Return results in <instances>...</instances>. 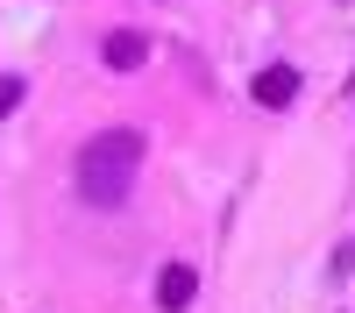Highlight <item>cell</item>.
Masks as SVG:
<instances>
[{"label":"cell","instance_id":"obj_5","mask_svg":"<svg viewBox=\"0 0 355 313\" xmlns=\"http://www.w3.org/2000/svg\"><path fill=\"white\" fill-rule=\"evenodd\" d=\"M21 93H28V85H21V78H15V71H0V121H8V114H15V107H21Z\"/></svg>","mask_w":355,"mask_h":313},{"label":"cell","instance_id":"obj_2","mask_svg":"<svg viewBox=\"0 0 355 313\" xmlns=\"http://www.w3.org/2000/svg\"><path fill=\"white\" fill-rule=\"evenodd\" d=\"M100 57H107V71H142L150 65V36H142V28H107Z\"/></svg>","mask_w":355,"mask_h":313},{"label":"cell","instance_id":"obj_4","mask_svg":"<svg viewBox=\"0 0 355 313\" xmlns=\"http://www.w3.org/2000/svg\"><path fill=\"white\" fill-rule=\"evenodd\" d=\"M199 299V271L192 264H164V278H157V306L164 313H185Z\"/></svg>","mask_w":355,"mask_h":313},{"label":"cell","instance_id":"obj_3","mask_svg":"<svg viewBox=\"0 0 355 313\" xmlns=\"http://www.w3.org/2000/svg\"><path fill=\"white\" fill-rule=\"evenodd\" d=\"M249 93H256V107H291V100H299V71H291V65H263L249 78Z\"/></svg>","mask_w":355,"mask_h":313},{"label":"cell","instance_id":"obj_1","mask_svg":"<svg viewBox=\"0 0 355 313\" xmlns=\"http://www.w3.org/2000/svg\"><path fill=\"white\" fill-rule=\"evenodd\" d=\"M142 150H150L142 128H100V135L78 150V199H85V207H100V214L128 207V199H135Z\"/></svg>","mask_w":355,"mask_h":313}]
</instances>
